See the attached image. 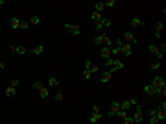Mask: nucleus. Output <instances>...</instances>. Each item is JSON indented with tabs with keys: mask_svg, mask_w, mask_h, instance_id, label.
Listing matches in <instances>:
<instances>
[{
	"mask_svg": "<svg viewBox=\"0 0 166 124\" xmlns=\"http://www.w3.org/2000/svg\"><path fill=\"white\" fill-rule=\"evenodd\" d=\"M41 87H43V83H41V82H33V89H37V91H39Z\"/></svg>",
	"mask_w": 166,
	"mask_h": 124,
	"instance_id": "nucleus-36",
	"label": "nucleus"
},
{
	"mask_svg": "<svg viewBox=\"0 0 166 124\" xmlns=\"http://www.w3.org/2000/svg\"><path fill=\"white\" fill-rule=\"evenodd\" d=\"M33 54H35V56H41V54L44 52V46H43V44H37V46H33V50H32Z\"/></svg>",
	"mask_w": 166,
	"mask_h": 124,
	"instance_id": "nucleus-21",
	"label": "nucleus"
},
{
	"mask_svg": "<svg viewBox=\"0 0 166 124\" xmlns=\"http://www.w3.org/2000/svg\"><path fill=\"white\" fill-rule=\"evenodd\" d=\"M89 124H90V122H89Z\"/></svg>",
	"mask_w": 166,
	"mask_h": 124,
	"instance_id": "nucleus-39",
	"label": "nucleus"
},
{
	"mask_svg": "<svg viewBox=\"0 0 166 124\" xmlns=\"http://www.w3.org/2000/svg\"><path fill=\"white\" fill-rule=\"evenodd\" d=\"M105 9V6H103V2H96L94 4V11H98V13H102Z\"/></svg>",
	"mask_w": 166,
	"mask_h": 124,
	"instance_id": "nucleus-24",
	"label": "nucleus"
},
{
	"mask_svg": "<svg viewBox=\"0 0 166 124\" xmlns=\"http://www.w3.org/2000/svg\"><path fill=\"white\" fill-rule=\"evenodd\" d=\"M19 83H21V80H11V83H9L8 89H6V96H13L15 95V89L19 87Z\"/></svg>",
	"mask_w": 166,
	"mask_h": 124,
	"instance_id": "nucleus-8",
	"label": "nucleus"
},
{
	"mask_svg": "<svg viewBox=\"0 0 166 124\" xmlns=\"http://www.w3.org/2000/svg\"><path fill=\"white\" fill-rule=\"evenodd\" d=\"M65 28H67L72 35H79V33H81V26H78V24H65Z\"/></svg>",
	"mask_w": 166,
	"mask_h": 124,
	"instance_id": "nucleus-11",
	"label": "nucleus"
},
{
	"mask_svg": "<svg viewBox=\"0 0 166 124\" xmlns=\"http://www.w3.org/2000/svg\"><path fill=\"white\" fill-rule=\"evenodd\" d=\"M30 26H37V24H41V17H37V15H33L32 19H30Z\"/></svg>",
	"mask_w": 166,
	"mask_h": 124,
	"instance_id": "nucleus-20",
	"label": "nucleus"
},
{
	"mask_svg": "<svg viewBox=\"0 0 166 124\" xmlns=\"http://www.w3.org/2000/svg\"><path fill=\"white\" fill-rule=\"evenodd\" d=\"M118 111H120V102H118V100H113V102H111V106H109L107 117H109V118H114Z\"/></svg>",
	"mask_w": 166,
	"mask_h": 124,
	"instance_id": "nucleus-5",
	"label": "nucleus"
},
{
	"mask_svg": "<svg viewBox=\"0 0 166 124\" xmlns=\"http://www.w3.org/2000/svg\"><path fill=\"white\" fill-rule=\"evenodd\" d=\"M102 121V107L100 106H92V115H90V124H96Z\"/></svg>",
	"mask_w": 166,
	"mask_h": 124,
	"instance_id": "nucleus-4",
	"label": "nucleus"
},
{
	"mask_svg": "<svg viewBox=\"0 0 166 124\" xmlns=\"http://www.w3.org/2000/svg\"><path fill=\"white\" fill-rule=\"evenodd\" d=\"M120 109H124V111H127V113H129V109H133L131 102H129V100H124V102H120Z\"/></svg>",
	"mask_w": 166,
	"mask_h": 124,
	"instance_id": "nucleus-17",
	"label": "nucleus"
},
{
	"mask_svg": "<svg viewBox=\"0 0 166 124\" xmlns=\"http://www.w3.org/2000/svg\"><path fill=\"white\" fill-rule=\"evenodd\" d=\"M120 39H122L124 43H127V44H135V43H137V37L133 35V32H124Z\"/></svg>",
	"mask_w": 166,
	"mask_h": 124,
	"instance_id": "nucleus-7",
	"label": "nucleus"
},
{
	"mask_svg": "<svg viewBox=\"0 0 166 124\" xmlns=\"http://www.w3.org/2000/svg\"><path fill=\"white\" fill-rule=\"evenodd\" d=\"M9 26H11L13 30H17V28H21V21H19V19H11V21H9Z\"/></svg>",
	"mask_w": 166,
	"mask_h": 124,
	"instance_id": "nucleus-22",
	"label": "nucleus"
},
{
	"mask_svg": "<svg viewBox=\"0 0 166 124\" xmlns=\"http://www.w3.org/2000/svg\"><path fill=\"white\" fill-rule=\"evenodd\" d=\"M127 115H129V113H127V111H124V109H120V111L116 113V117L120 118V121H124V118H125V117H127Z\"/></svg>",
	"mask_w": 166,
	"mask_h": 124,
	"instance_id": "nucleus-27",
	"label": "nucleus"
},
{
	"mask_svg": "<svg viewBox=\"0 0 166 124\" xmlns=\"http://www.w3.org/2000/svg\"><path fill=\"white\" fill-rule=\"evenodd\" d=\"M148 117H149V124H159L157 117H155V109H148Z\"/></svg>",
	"mask_w": 166,
	"mask_h": 124,
	"instance_id": "nucleus-18",
	"label": "nucleus"
},
{
	"mask_svg": "<svg viewBox=\"0 0 166 124\" xmlns=\"http://www.w3.org/2000/svg\"><path fill=\"white\" fill-rule=\"evenodd\" d=\"M148 50L152 52V54H159V52H160V50H159V44H149Z\"/></svg>",
	"mask_w": 166,
	"mask_h": 124,
	"instance_id": "nucleus-26",
	"label": "nucleus"
},
{
	"mask_svg": "<svg viewBox=\"0 0 166 124\" xmlns=\"http://www.w3.org/2000/svg\"><path fill=\"white\" fill-rule=\"evenodd\" d=\"M100 57H102L103 61H105V59H109V57H113V56H111V48L109 46H102V50H100Z\"/></svg>",
	"mask_w": 166,
	"mask_h": 124,
	"instance_id": "nucleus-13",
	"label": "nucleus"
},
{
	"mask_svg": "<svg viewBox=\"0 0 166 124\" xmlns=\"http://www.w3.org/2000/svg\"><path fill=\"white\" fill-rule=\"evenodd\" d=\"M125 67V63L122 61V59H118V57H114L113 59V67L111 69H107V71L111 72V74H114V72H118V71H122V69Z\"/></svg>",
	"mask_w": 166,
	"mask_h": 124,
	"instance_id": "nucleus-6",
	"label": "nucleus"
},
{
	"mask_svg": "<svg viewBox=\"0 0 166 124\" xmlns=\"http://www.w3.org/2000/svg\"><path fill=\"white\" fill-rule=\"evenodd\" d=\"M39 96H41V98H43V100H44V98H48V96H50V89H48V87H44V85H43L41 89H39Z\"/></svg>",
	"mask_w": 166,
	"mask_h": 124,
	"instance_id": "nucleus-16",
	"label": "nucleus"
},
{
	"mask_svg": "<svg viewBox=\"0 0 166 124\" xmlns=\"http://www.w3.org/2000/svg\"><path fill=\"white\" fill-rule=\"evenodd\" d=\"M113 59H114V57H109V59H105V67H107V69H111V67H113Z\"/></svg>",
	"mask_w": 166,
	"mask_h": 124,
	"instance_id": "nucleus-34",
	"label": "nucleus"
},
{
	"mask_svg": "<svg viewBox=\"0 0 166 124\" xmlns=\"http://www.w3.org/2000/svg\"><path fill=\"white\" fill-rule=\"evenodd\" d=\"M90 19H92V21H102V19H103V15L102 13H98V11H92V13H90Z\"/></svg>",
	"mask_w": 166,
	"mask_h": 124,
	"instance_id": "nucleus-23",
	"label": "nucleus"
},
{
	"mask_svg": "<svg viewBox=\"0 0 166 124\" xmlns=\"http://www.w3.org/2000/svg\"><path fill=\"white\" fill-rule=\"evenodd\" d=\"M152 85L157 87V89H166V82H164L163 76H155L153 80H152Z\"/></svg>",
	"mask_w": 166,
	"mask_h": 124,
	"instance_id": "nucleus-9",
	"label": "nucleus"
},
{
	"mask_svg": "<svg viewBox=\"0 0 166 124\" xmlns=\"http://www.w3.org/2000/svg\"><path fill=\"white\" fill-rule=\"evenodd\" d=\"M9 50H11L13 54H19V56H24V54L28 52L24 46H21V44H11V46H9Z\"/></svg>",
	"mask_w": 166,
	"mask_h": 124,
	"instance_id": "nucleus-12",
	"label": "nucleus"
},
{
	"mask_svg": "<svg viewBox=\"0 0 166 124\" xmlns=\"http://www.w3.org/2000/svg\"><path fill=\"white\" fill-rule=\"evenodd\" d=\"M81 76L85 78V80H90V78H92V72H90V71H89V69H85V71H83V74H81Z\"/></svg>",
	"mask_w": 166,
	"mask_h": 124,
	"instance_id": "nucleus-29",
	"label": "nucleus"
},
{
	"mask_svg": "<svg viewBox=\"0 0 166 124\" xmlns=\"http://www.w3.org/2000/svg\"><path fill=\"white\" fill-rule=\"evenodd\" d=\"M63 98H65L63 91H57V93H55V102H63Z\"/></svg>",
	"mask_w": 166,
	"mask_h": 124,
	"instance_id": "nucleus-30",
	"label": "nucleus"
},
{
	"mask_svg": "<svg viewBox=\"0 0 166 124\" xmlns=\"http://www.w3.org/2000/svg\"><path fill=\"white\" fill-rule=\"evenodd\" d=\"M4 69H6V63H4V61H0V71H4Z\"/></svg>",
	"mask_w": 166,
	"mask_h": 124,
	"instance_id": "nucleus-37",
	"label": "nucleus"
},
{
	"mask_svg": "<svg viewBox=\"0 0 166 124\" xmlns=\"http://www.w3.org/2000/svg\"><path fill=\"white\" fill-rule=\"evenodd\" d=\"M50 87H52V89L59 87V80H57V78H55V76H52V78H50V80H48V89H50Z\"/></svg>",
	"mask_w": 166,
	"mask_h": 124,
	"instance_id": "nucleus-19",
	"label": "nucleus"
},
{
	"mask_svg": "<svg viewBox=\"0 0 166 124\" xmlns=\"http://www.w3.org/2000/svg\"><path fill=\"white\" fill-rule=\"evenodd\" d=\"M114 4H116V0H105L103 6H105V8H111V6H114Z\"/></svg>",
	"mask_w": 166,
	"mask_h": 124,
	"instance_id": "nucleus-32",
	"label": "nucleus"
},
{
	"mask_svg": "<svg viewBox=\"0 0 166 124\" xmlns=\"http://www.w3.org/2000/svg\"><path fill=\"white\" fill-rule=\"evenodd\" d=\"M163 32H164V22L163 21H157V22H155V33H153V37L160 39V37H163Z\"/></svg>",
	"mask_w": 166,
	"mask_h": 124,
	"instance_id": "nucleus-10",
	"label": "nucleus"
},
{
	"mask_svg": "<svg viewBox=\"0 0 166 124\" xmlns=\"http://www.w3.org/2000/svg\"><path fill=\"white\" fill-rule=\"evenodd\" d=\"M100 78H102V82H103V83H109V82H111V78H113V74H111L109 71H103V72H100Z\"/></svg>",
	"mask_w": 166,
	"mask_h": 124,
	"instance_id": "nucleus-15",
	"label": "nucleus"
},
{
	"mask_svg": "<svg viewBox=\"0 0 166 124\" xmlns=\"http://www.w3.org/2000/svg\"><path fill=\"white\" fill-rule=\"evenodd\" d=\"M131 118H133V122H135V124H140V122L144 121V109L140 107V104H138V106H135Z\"/></svg>",
	"mask_w": 166,
	"mask_h": 124,
	"instance_id": "nucleus-2",
	"label": "nucleus"
},
{
	"mask_svg": "<svg viewBox=\"0 0 166 124\" xmlns=\"http://www.w3.org/2000/svg\"><path fill=\"white\" fill-rule=\"evenodd\" d=\"M100 24H102V28H109L111 26V24H113V21H109V19H102V21H100Z\"/></svg>",
	"mask_w": 166,
	"mask_h": 124,
	"instance_id": "nucleus-25",
	"label": "nucleus"
},
{
	"mask_svg": "<svg viewBox=\"0 0 166 124\" xmlns=\"http://www.w3.org/2000/svg\"><path fill=\"white\" fill-rule=\"evenodd\" d=\"M94 43L96 44H100V46H113V39H111L107 33H100V35H96L94 37Z\"/></svg>",
	"mask_w": 166,
	"mask_h": 124,
	"instance_id": "nucleus-1",
	"label": "nucleus"
},
{
	"mask_svg": "<svg viewBox=\"0 0 166 124\" xmlns=\"http://www.w3.org/2000/svg\"><path fill=\"white\" fill-rule=\"evenodd\" d=\"M30 28V22L28 21H21V30H28Z\"/></svg>",
	"mask_w": 166,
	"mask_h": 124,
	"instance_id": "nucleus-33",
	"label": "nucleus"
},
{
	"mask_svg": "<svg viewBox=\"0 0 166 124\" xmlns=\"http://www.w3.org/2000/svg\"><path fill=\"white\" fill-rule=\"evenodd\" d=\"M155 117H157L159 122H164V118H166V102H164V100L160 102L159 107L155 109Z\"/></svg>",
	"mask_w": 166,
	"mask_h": 124,
	"instance_id": "nucleus-3",
	"label": "nucleus"
},
{
	"mask_svg": "<svg viewBox=\"0 0 166 124\" xmlns=\"http://www.w3.org/2000/svg\"><path fill=\"white\" fill-rule=\"evenodd\" d=\"M120 124H122V122H120Z\"/></svg>",
	"mask_w": 166,
	"mask_h": 124,
	"instance_id": "nucleus-38",
	"label": "nucleus"
},
{
	"mask_svg": "<svg viewBox=\"0 0 166 124\" xmlns=\"http://www.w3.org/2000/svg\"><path fill=\"white\" fill-rule=\"evenodd\" d=\"M94 30H96L98 33H100V32L103 30V28H102V24H100V21H98V22H94Z\"/></svg>",
	"mask_w": 166,
	"mask_h": 124,
	"instance_id": "nucleus-35",
	"label": "nucleus"
},
{
	"mask_svg": "<svg viewBox=\"0 0 166 124\" xmlns=\"http://www.w3.org/2000/svg\"><path fill=\"white\" fill-rule=\"evenodd\" d=\"M159 67H160V61H157V59H155V61L152 63V65H149V69H152V71H157Z\"/></svg>",
	"mask_w": 166,
	"mask_h": 124,
	"instance_id": "nucleus-31",
	"label": "nucleus"
},
{
	"mask_svg": "<svg viewBox=\"0 0 166 124\" xmlns=\"http://www.w3.org/2000/svg\"><path fill=\"white\" fill-rule=\"evenodd\" d=\"M129 22H131V28H144V21L138 19V17H133Z\"/></svg>",
	"mask_w": 166,
	"mask_h": 124,
	"instance_id": "nucleus-14",
	"label": "nucleus"
},
{
	"mask_svg": "<svg viewBox=\"0 0 166 124\" xmlns=\"http://www.w3.org/2000/svg\"><path fill=\"white\" fill-rule=\"evenodd\" d=\"M89 71L92 72V76H94V74H100V67H98V65H90Z\"/></svg>",
	"mask_w": 166,
	"mask_h": 124,
	"instance_id": "nucleus-28",
	"label": "nucleus"
}]
</instances>
